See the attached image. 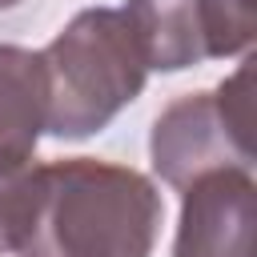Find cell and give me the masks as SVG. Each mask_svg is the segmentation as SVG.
Listing matches in <instances>:
<instances>
[{
    "label": "cell",
    "mask_w": 257,
    "mask_h": 257,
    "mask_svg": "<svg viewBox=\"0 0 257 257\" xmlns=\"http://www.w3.org/2000/svg\"><path fill=\"white\" fill-rule=\"evenodd\" d=\"M24 173H28V165L0 173V257L16 253L20 213H24Z\"/></svg>",
    "instance_id": "obj_8"
},
{
    "label": "cell",
    "mask_w": 257,
    "mask_h": 257,
    "mask_svg": "<svg viewBox=\"0 0 257 257\" xmlns=\"http://www.w3.org/2000/svg\"><path fill=\"white\" fill-rule=\"evenodd\" d=\"M209 8V56H233L253 40V0H205Z\"/></svg>",
    "instance_id": "obj_7"
},
{
    "label": "cell",
    "mask_w": 257,
    "mask_h": 257,
    "mask_svg": "<svg viewBox=\"0 0 257 257\" xmlns=\"http://www.w3.org/2000/svg\"><path fill=\"white\" fill-rule=\"evenodd\" d=\"M12 4H20V0H0V8H12Z\"/></svg>",
    "instance_id": "obj_9"
},
{
    "label": "cell",
    "mask_w": 257,
    "mask_h": 257,
    "mask_svg": "<svg viewBox=\"0 0 257 257\" xmlns=\"http://www.w3.org/2000/svg\"><path fill=\"white\" fill-rule=\"evenodd\" d=\"M48 84L44 128L52 137H92L149 80L145 52L120 8H84L40 52Z\"/></svg>",
    "instance_id": "obj_2"
},
{
    "label": "cell",
    "mask_w": 257,
    "mask_h": 257,
    "mask_svg": "<svg viewBox=\"0 0 257 257\" xmlns=\"http://www.w3.org/2000/svg\"><path fill=\"white\" fill-rule=\"evenodd\" d=\"M149 68L177 72L209 60V8L205 0H128L120 8Z\"/></svg>",
    "instance_id": "obj_6"
},
{
    "label": "cell",
    "mask_w": 257,
    "mask_h": 257,
    "mask_svg": "<svg viewBox=\"0 0 257 257\" xmlns=\"http://www.w3.org/2000/svg\"><path fill=\"white\" fill-rule=\"evenodd\" d=\"M48 116L40 52L0 44V173L32 161Z\"/></svg>",
    "instance_id": "obj_5"
},
{
    "label": "cell",
    "mask_w": 257,
    "mask_h": 257,
    "mask_svg": "<svg viewBox=\"0 0 257 257\" xmlns=\"http://www.w3.org/2000/svg\"><path fill=\"white\" fill-rule=\"evenodd\" d=\"M161 229V197L124 165L72 157L28 165L20 257H149Z\"/></svg>",
    "instance_id": "obj_1"
},
{
    "label": "cell",
    "mask_w": 257,
    "mask_h": 257,
    "mask_svg": "<svg viewBox=\"0 0 257 257\" xmlns=\"http://www.w3.org/2000/svg\"><path fill=\"white\" fill-rule=\"evenodd\" d=\"M181 193L173 257H257V189L249 169L201 173Z\"/></svg>",
    "instance_id": "obj_4"
},
{
    "label": "cell",
    "mask_w": 257,
    "mask_h": 257,
    "mask_svg": "<svg viewBox=\"0 0 257 257\" xmlns=\"http://www.w3.org/2000/svg\"><path fill=\"white\" fill-rule=\"evenodd\" d=\"M153 169L165 185L185 189L213 169H253V60L217 92L173 100L153 124Z\"/></svg>",
    "instance_id": "obj_3"
}]
</instances>
